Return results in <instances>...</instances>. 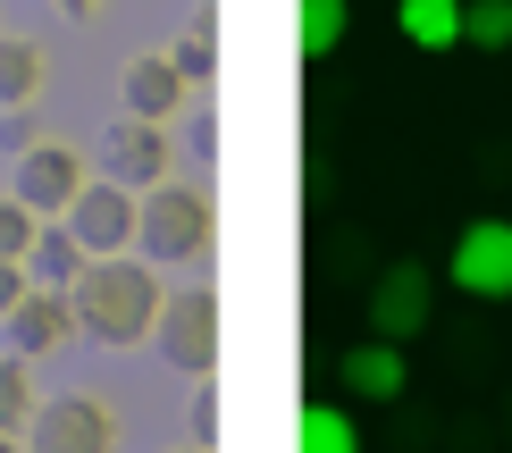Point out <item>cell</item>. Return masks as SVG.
<instances>
[{
  "label": "cell",
  "mask_w": 512,
  "mask_h": 453,
  "mask_svg": "<svg viewBox=\"0 0 512 453\" xmlns=\"http://www.w3.org/2000/svg\"><path fill=\"white\" fill-rule=\"evenodd\" d=\"M185 93H194V84H185L177 59H160V51L126 68V118H160V126H168V118L185 110Z\"/></svg>",
  "instance_id": "cell-12"
},
{
  "label": "cell",
  "mask_w": 512,
  "mask_h": 453,
  "mask_svg": "<svg viewBox=\"0 0 512 453\" xmlns=\"http://www.w3.org/2000/svg\"><path fill=\"white\" fill-rule=\"evenodd\" d=\"M353 26V0H303V59H328Z\"/></svg>",
  "instance_id": "cell-18"
},
{
  "label": "cell",
  "mask_w": 512,
  "mask_h": 453,
  "mask_svg": "<svg viewBox=\"0 0 512 453\" xmlns=\"http://www.w3.org/2000/svg\"><path fill=\"white\" fill-rule=\"evenodd\" d=\"M42 93V51L17 34H0V110H26V101Z\"/></svg>",
  "instance_id": "cell-15"
},
{
  "label": "cell",
  "mask_w": 512,
  "mask_h": 453,
  "mask_svg": "<svg viewBox=\"0 0 512 453\" xmlns=\"http://www.w3.org/2000/svg\"><path fill=\"white\" fill-rule=\"evenodd\" d=\"M152 344H160L168 370L210 378V370H219V294H210V286H177L160 302V319H152Z\"/></svg>",
  "instance_id": "cell-3"
},
{
  "label": "cell",
  "mask_w": 512,
  "mask_h": 453,
  "mask_svg": "<svg viewBox=\"0 0 512 453\" xmlns=\"http://www.w3.org/2000/svg\"><path fill=\"white\" fill-rule=\"evenodd\" d=\"M68 328H76V302L59 294V286H26V294H17V311H9V353L34 361V353H51Z\"/></svg>",
  "instance_id": "cell-10"
},
{
  "label": "cell",
  "mask_w": 512,
  "mask_h": 453,
  "mask_svg": "<svg viewBox=\"0 0 512 453\" xmlns=\"http://www.w3.org/2000/svg\"><path fill=\"white\" fill-rule=\"evenodd\" d=\"M26 286H34V277H26V261H0V319L17 311V294H26Z\"/></svg>",
  "instance_id": "cell-22"
},
{
  "label": "cell",
  "mask_w": 512,
  "mask_h": 453,
  "mask_svg": "<svg viewBox=\"0 0 512 453\" xmlns=\"http://www.w3.org/2000/svg\"><path fill=\"white\" fill-rule=\"evenodd\" d=\"M110 445H118V420L101 395L34 403V420H26V453H110Z\"/></svg>",
  "instance_id": "cell-6"
},
{
  "label": "cell",
  "mask_w": 512,
  "mask_h": 453,
  "mask_svg": "<svg viewBox=\"0 0 512 453\" xmlns=\"http://www.w3.org/2000/svg\"><path fill=\"white\" fill-rule=\"evenodd\" d=\"M59 9H68V17H93V9H101V0H59Z\"/></svg>",
  "instance_id": "cell-23"
},
{
  "label": "cell",
  "mask_w": 512,
  "mask_h": 453,
  "mask_svg": "<svg viewBox=\"0 0 512 453\" xmlns=\"http://www.w3.org/2000/svg\"><path fill=\"white\" fill-rule=\"evenodd\" d=\"M177 453H210V445H177Z\"/></svg>",
  "instance_id": "cell-25"
},
{
  "label": "cell",
  "mask_w": 512,
  "mask_h": 453,
  "mask_svg": "<svg viewBox=\"0 0 512 453\" xmlns=\"http://www.w3.org/2000/svg\"><path fill=\"white\" fill-rule=\"evenodd\" d=\"M93 185L84 177V151H68V143H34L26 160H17V202L34 210V219H68V202Z\"/></svg>",
  "instance_id": "cell-8"
},
{
  "label": "cell",
  "mask_w": 512,
  "mask_h": 453,
  "mask_svg": "<svg viewBox=\"0 0 512 453\" xmlns=\"http://www.w3.org/2000/svg\"><path fill=\"white\" fill-rule=\"evenodd\" d=\"M294 453H361V428L336 412V403H303V428H294Z\"/></svg>",
  "instance_id": "cell-16"
},
{
  "label": "cell",
  "mask_w": 512,
  "mask_h": 453,
  "mask_svg": "<svg viewBox=\"0 0 512 453\" xmlns=\"http://www.w3.org/2000/svg\"><path fill=\"white\" fill-rule=\"evenodd\" d=\"M395 26L412 51H454L462 42V0H395Z\"/></svg>",
  "instance_id": "cell-13"
},
{
  "label": "cell",
  "mask_w": 512,
  "mask_h": 453,
  "mask_svg": "<svg viewBox=\"0 0 512 453\" xmlns=\"http://www.w3.org/2000/svg\"><path fill=\"white\" fill-rule=\"evenodd\" d=\"M429 319H437V277L429 269H420V261L378 269V286H370V336L420 344V336H429Z\"/></svg>",
  "instance_id": "cell-5"
},
{
  "label": "cell",
  "mask_w": 512,
  "mask_h": 453,
  "mask_svg": "<svg viewBox=\"0 0 512 453\" xmlns=\"http://www.w3.org/2000/svg\"><path fill=\"white\" fill-rule=\"evenodd\" d=\"M445 277L471 302H512V219H471L445 252Z\"/></svg>",
  "instance_id": "cell-4"
},
{
  "label": "cell",
  "mask_w": 512,
  "mask_h": 453,
  "mask_svg": "<svg viewBox=\"0 0 512 453\" xmlns=\"http://www.w3.org/2000/svg\"><path fill=\"white\" fill-rule=\"evenodd\" d=\"M76 269H84V244L68 227H42L34 252H26V277H34V286H76Z\"/></svg>",
  "instance_id": "cell-14"
},
{
  "label": "cell",
  "mask_w": 512,
  "mask_h": 453,
  "mask_svg": "<svg viewBox=\"0 0 512 453\" xmlns=\"http://www.w3.org/2000/svg\"><path fill=\"white\" fill-rule=\"evenodd\" d=\"M34 235H42V219H34V210L9 193V202H0V261H26V252H34Z\"/></svg>",
  "instance_id": "cell-20"
},
{
  "label": "cell",
  "mask_w": 512,
  "mask_h": 453,
  "mask_svg": "<svg viewBox=\"0 0 512 453\" xmlns=\"http://www.w3.org/2000/svg\"><path fill=\"white\" fill-rule=\"evenodd\" d=\"M26 420H34V361L0 353V437H17Z\"/></svg>",
  "instance_id": "cell-17"
},
{
  "label": "cell",
  "mask_w": 512,
  "mask_h": 453,
  "mask_svg": "<svg viewBox=\"0 0 512 453\" xmlns=\"http://www.w3.org/2000/svg\"><path fill=\"white\" fill-rule=\"evenodd\" d=\"M210 235H219V202H210L202 185H152L135 210V244L143 261H194V252H210Z\"/></svg>",
  "instance_id": "cell-2"
},
{
  "label": "cell",
  "mask_w": 512,
  "mask_h": 453,
  "mask_svg": "<svg viewBox=\"0 0 512 453\" xmlns=\"http://www.w3.org/2000/svg\"><path fill=\"white\" fill-rule=\"evenodd\" d=\"M135 185H118V177H101V185H84L76 202H68V235L84 244V261H110V252H126V235H135Z\"/></svg>",
  "instance_id": "cell-7"
},
{
  "label": "cell",
  "mask_w": 512,
  "mask_h": 453,
  "mask_svg": "<svg viewBox=\"0 0 512 453\" xmlns=\"http://www.w3.org/2000/svg\"><path fill=\"white\" fill-rule=\"evenodd\" d=\"M403 386H412V361H403V344L370 336V344H353V353H345V395H353V403H395Z\"/></svg>",
  "instance_id": "cell-11"
},
{
  "label": "cell",
  "mask_w": 512,
  "mask_h": 453,
  "mask_svg": "<svg viewBox=\"0 0 512 453\" xmlns=\"http://www.w3.org/2000/svg\"><path fill=\"white\" fill-rule=\"evenodd\" d=\"M0 453H26V445H17V437H0Z\"/></svg>",
  "instance_id": "cell-24"
},
{
  "label": "cell",
  "mask_w": 512,
  "mask_h": 453,
  "mask_svg": "<svg viewBox=\"0 0 512 453\" xmlns=\"http://www.w3.org/2000/svg\"><path fill=\"white\" fill-rule=\"evenodd\" d=\"M168 59H177V76H185V84H210V68H219V42H210V26H194Z\"/></svg>",
  "instance_id": "cell-21"
},
{
  "label": "cell",
  "mask_w": 512,
  "mask_h": 453,
  "mask_svg": "<svg viewBox=\"0 0 512 453\" xmlns=\"http://www.w3.org/2000/svg\"><path fill=\"white\" fill-rule=\"evenodd\" d=\"M68 302H76V328L93 336V344L126 353V344L152 336V319H160L168 286L152 277V261H126V252H110V261H84V269H76Z\"/></svg>",
  "instance_id": "cell-1"
},
{
  "label": "cell",
  "mask_w": 512,
  "mask_h": 453,
  "mask_svg": "<svg viewBox=\"0 0 512 453\" xmlns=\"http://www.w3.org/2000/svg\"><path fill=\"white\" fill-rule=\"evenodd\" d=\"M101 160H110V177L135 185V193L168 185V126H160V118H118L110 143H101Z\"/></svg>",
  "instance_id": "cell-9"
},
{
  "label": "cell",
  "mask_w": 512,
  "mask_h": 453,
  "mask_svg": "<svg viewBox=\"0 0 512 453\" xmlns=\"http://www.w3.org/2000/svg\"><path fill=\"white\" fill-rule=\"evenodd\" d=\"M462 42L471 51H512V0H462Z\"/></svg>",
  "instance_id": "cell-19"
}]
</instances>
